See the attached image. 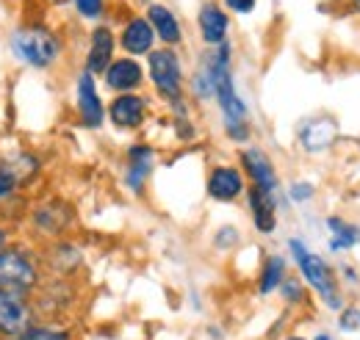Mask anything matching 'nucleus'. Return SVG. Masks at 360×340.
I'll list each match as a JSON object with an SVG mask.
<instances>
[{"mask_svg":"<svg viewBox=\"0 0 360 340\" xmlns=\"http://www.w3.org/2000/svg\"><path fill=\"white\" fill-rule=\"evenodd\" d=\"M200 58L205 61L214 78V103L219 105L227 141L247 144L252 138V122H250V108L241 100L236 89V78H233V44L225 42L217 47H205Z\"/></svg>","mask_w":360,"mask_h":340,"instance_id":"obj_1","label":"nucleus"},{"mask_svg":"<svg viewBox=\"0 0 360 340\" xmlns=\"http://www.w3.org/2000/svg\"><path fill=\"white\" fill-rule=\"evenodd\" d=\"M288 252H291V260L297 266V274L302 277V282L319 296V301L327 310L341 313L347 307V299H344V291H341V282H338L335 268L319 255V252H314L302 238H288Z\"/></svg>","mask_w":360,"mask_h":340,"instance_id":"obj_2","label":"nucleus"},{"mask_svg":"<svg viewBox=\"0 0 360 340\" xmlns=\"http://www.w3.org/2000/svg\"><path fill=\"white\" fill-rule=\"evenodd\" d=\"M8 50L11 55L31 70H53L61 55H64V42L61 37L47 28V25H22L17 31H11L8 37Z\"/></svg>","mask_w":360,"mask_h":340,"instance_id":"obj_3","label":"nucleus"},{"mask_svg":"<svg viewBox=\"0 0 360 340\" xmlns=\"http://www.w3.org/2000/svg\"><path fill=\"white\" fill-rule=\"evenodd\" d=\"M45 280L42 257L34 247L22 241H11L0 249V288L20 291V294H34Z\"/></svg>","mask_w":360,"mask_h":340,"instance_id":"obj_4","label":"nucleus"},{"mask_svg":"<svg viewBox=\"0 0 360 340\" xmlns=\"http://www.w3.org/2000/svg\"><path fill=\"white\" fill-rule=\"evenodd\" d=\"M144 70H147V81L167 105L186 97V70L175 47H155L147 55Z\"/></svg>","mask_w":360,"mask_h":340,"instance_id":"obj_5","label":"nucleus"},{"mask_svg":"<svg viewBox=\"0 0 360 340\" xmlns=\"http://www.w3.org/2000/svg\"><path fill=\"white\" fill-rule=\"evenodd\" d=\"M28 221H31L34 235H39L45 244H50V241L70 235V230L75 224V211L70 202L50 197L45 202H37L34 208H28Z\"/></svg>","mask_w":360,"mask_h":340,"instance_id":"obj_6","label":"nucleus"},{"mask_svg":"<svg viewBox=\"0 0 360 340\" xmlns=\"http://www.w3.org/2000/svg\"><path fill=\"white\" fill-rule=\"evenodd\" d=\"M37 321V310L28 294L0 288V340L17 338Z\"/></svg>","mask_w":360,"mask_h":340,"instance_id":"obj_7","label":"nucleus"},{"mask_svg":"<svg viewBox=\"0 0 360 340\" xmlns=\"http://www.w3.org/2000/svg\"><path fill=\"white\" fill-rule=\"evenodd\" d=\"M105 119L122 133H134V130L144 128V122L150 119V97L141 91L114 94L111 103L105 105Z\"/></svg>","mask_w":360,"mask_h":340,"instance_id":"obj_8","label":"nucleus"},{"mask_svg":"<svg viewBox=\"0 0 360 340\" xmlns=\"http://www.w3.org/2000/svg\"><path fill=\"white\" fill-rule=\"evenodd\" d=\"M75 114L86 130H100L105 125V103L97 89V78L81 70L75 78Z\"/></svg>","mask_w":360,"mask_h":340,"instance_id":"obj_9","label":"nucleus"},{"mask_svg":"<svg viewBox=\"0 0 360 340\" xmlns=\"http://www.w3.org/2000/svg\"><path fill=\"white\" fill-rule=\"evenodd\" d=\"M250 183L244 177L241 166L236 164H214L208 169V177H205V194L214 200V202H238L244 194H247Z\"/></svg>","mask_w":360,"mask_h":340,"instance_id":"obj_10","label":"nucleus"},{"mask_svg":"<svg viewBox=\"0 0 360 340\" xmlns=\"http://www.w3.org/2000/svg\"><path fill=\"white\" fill-rule=\"evenodd\" d=\"M39 257H42L45 277L72 280L84 266V249L70 238H58V241L45 244V252H39Z\"/></svg>","mask_w":360,"mask_h":340,"instance_id":"obj_11","label":"nucleus"},{"mask_svg":"<svg viewBox=\"0 0 360 340\" xmlns=\"http://www.w3.org/2000/svg\"><path fill=\"white\" fill-rule=\"evenodd\" d=\"M238 166H241L250 185H258L269 194H280V177H277V169H274L269 152L264 147H258V144L244 147L238 152Z\"/></svg>","mask_w":360,"mask_h":340,"instance_id":"obj_12","label":"nucleus"},{"mask_svg":"<svg viewBox=\"0 0 360 340\" xmlns=\"http://www.w3.org/2000/svg\"><path fill=\"white\" fill-rule=\"evenodd\" d=\"M155 147L153 144H147V141H136L128 147V152H125V174H122V183H125V188L136 194V197H141L144 194V188H147V180H150V174L155 169Z\"/></svg>","mask_w":360,"mask_h":340,"instance_id":"obj_13","label":"nucleus"},{"mask_svg":"<svg viewBox=\"0 0 360 340\" xmlns=\"http://www.w3.org/2000/svg\"><path fill=\"white\" fill-rule=\"evenodd\" d=\"M103 84L114 94H131V91H141V86L147 84V70L139 58L131 55H117L111 61V67L103 72Z\"/></svg>","mask_w":360,"mask_h":340,"instance_id":"obj_14","label":"nucleus"},{"mask_svg":"<svg viewBox=\"0 0 360 340\" xmlns=\"http://www.w3.org/2000/svg\"><path fill=\"white\" fill-rule=\"evenodd\" d=\"M117 34L111 31V25L97 22L89 34V47L84 55V70L91 72L94 78H103V72L111 67V61L117 58Z\"/></svg>","mask_w":360,"mask_h":340,"instance_id":"obj_15","label":"nucleus"},{"mask_svg":"<svg viewBox=\"0 0 360 340\" xmlns=\"http://www.w3.org/2000/svg\"><path fill=\"white\" fill-rule=\"evenodd\" d=\"M155 42H158V37H155V31H153V25L147 22L144 14H134L122 25V31L117 37V44H120L122 55H131V58H139V61L147 58L155 50Z\"/></svg>","mask_w":360,"mask_h":340,"instance_id":"obj_16","label":"nucleus"},{"mask_svg":"<svg viewBox=\"0 0 360 340\" xmlns=\"http://www.w3.org/2000/svg\"><path fill=\"white\" fill-rule=\"evenodd\" d=\"M247 208H250V218H252V227H255V233L258 235H274V230H277V197L280 194H269V191H264V188H258V185H250L247 188Z\"/></svg>","mask_w":360,"mask_h":340,"instance_id":"obj_17","label":"nucleus"},{"mask_svg":"<svg viewBox=\"0 0 360 340\" xmlns=\"http://www.w3.org/2000/svg\"><path fill=\"white\" fill-rule=\"evenodd\" d=\"M297 141L305 152L319 155V152H327L335 141H338V122L330 119V117H314V119H305L300 130H297Z\"/></svg>","mask_w":360,"mask_h":340,"instance_id":"obj_18","label":"nucleus"},{"mask_svg":"<svg viewBox=\"0 0 360 340\" xmlns=\"http://www.w3.org/2000/svg\"><path fill=\"white\" fill-rule=\"evenodd\" d=\"M197 31H200V39H202L205 47L225 44L227 34H230V17H227V11L219 3H214V0L202 3L200 11H197Z\"/></svg>","mask_w":360,"mask_h":340,"instance_id":"obj_19","label":"nucleus"},{"mask_svg":"<svg viewBox=\"0 0 360 340\" xmlns=\"http://www.w3.org/2000/svg\"><path fill=\"white\" fill-rule=\"evenodd\" d=\"M144 17L153 25L161 47H175L178 50L180 44H183V25H180L178 14L167 3H147Z\"/></svg>","mask_w":360,"mask_h":340,"instance_id":"obj_20","label":"nucleus"},{"mask_svg":"<svg viewBox=\"0 0 360 340\" xmlns=\"http://www.w3.org/2000/svg\"><path fill=\"white\" fill-rule=\"evenodd\" d=\"M0 169L17 180L20 191H28L31 183H37V177L42 174V158H39L37 152L17 150V152H11V155H6V158L0 161Z\"/></svg>","mask_w":360,"mask_h":340,"instance_id":"obj_21","label":"nucleus"},{"mask_svg":"<svg viewBox=\"0 0 360 340\" xmlns=\"http://www.w3.org/2000/svg\"><path fill=\"white\" fill-rule=\"evenodd\" d=\"M324 227H327V233H330L327 249H330L333 255H344V252L355 249L360 244V227L352 224V221H347L344 216H327Z\"/></svg>","mask_w":360,"mask_h":340,"instance_id":"obj_22","label":"nucleus"},{"mask_svg":"<svg viewBox=\"0 0 360 340\" xmlns=\"http://www.w3.org/2000/svg\"><path fill=\"white\" fill-rule=\"evenodd\" d=\"M288 277V260L283 255H266L261 271H258V296H271L277 294V288L283 285V280Z\"/></svg>","mask_w":360,"mask_h":340,"instance_id":"obj_23","label":"nucleus"},{"mask_svg":"<svg viewBox=\"0 0 360 340\" xmlns=\"http://www.w3.org/2000/svg\"><path fill=\"white\" fill-rule=\"evenodd\" d=\"M11 340H75V329L67 321H34Z\"/></svg>","mask_w":360,"mask_h":340,"instance_id":"obj_24","label":"nucleus"},{"mask_svg":"<svg viewBox=\"0 0 360 340\" xmlns=\"http://www.w3.org/2000/svg\"><path fill=\"white\" fill-rule=\"evenodd\" d=\"M277 294L283 299V304H288V307H302V304L308 301V285L302 282L300 274H288V277L283 280V285L277 288Z\"/></svg>","mask_w":360,"mask_h":340,"instance_id":"obj_25","label":"nucleus"},{"mask_svg":"<svg viewBox=\"0 0 360 340\" xmlns=\"http://www.w3.org/2000/svg\"><path fill=\"white\" fill-rule=\"evenodd\" d=\"M285 197H288V202H294V205H305V202H311L316 197V185L311 180H297V183H291V185L285 188Z\"/></svg>","mask_w":360,"mask_h":340,"instance_id":"obj_26","label":"nucleus"},{"mask_svg":"<svg viewBox=\"0 0 360 340\" xmlns=\"http://www.w3.org/2000/svg\"><path fill=\"white\" fill-rule=\"evenodd\" d=\"M72 6L78 11V17L89 20V22L103 20V14H105V0H72Z\"/></svg>","mask_w":360,"mask_h":340,"instance_id":"obj_27","label":"nucleus"},{"mask_svg":"<svg viewBox=\"0 0 360 340\" xmlns=\"http://www.w3.org/2000/svg\"><path fill=\"white\" fill-rule=\"evenodd\" d=\"M22 191H20V185H17V180L11 177V174H6V171L0 169V208L3 205H8L11 200H17Z\"/></svg>","mask_w":360,"mask_h":340,"instance_id":"obj_28","label":"nucleus"},{"mask_svg":"<svg viewBox=\"0 0 360 340\" xmlns=\"http://www.w3.org/2000/svg\"><path fill=\"white\" fill-rule=\"evenodd\" d=\"M238 241H241V235H238V230L236 227H219L217 230V235H214V244H217V249H222V252H230L233 247H238Z\"/></svg>","mask_w":360,"mask_h":340,"instance_id":"obj_29","label":"nucleus"},{"mask_svg":"<svg viewBox=\"0 0 360 340\" xmlns=\"http://www.w3.org/2000/svg\"><path fill=\"white\" fill-rule=\"evenodd\" d=\"M338 329H341V332H355V329H360V310L344 307V310L338 313Z\"/></svg>","mask_w":360,"mask_h":340,"instance_id":"obj_30","label":"nucleus"},{"mask_svg":"<svg viewBox=\"0 0 360 340\" xmlns=\"http://www.w3.org/2000/svg\"><path fill=\"white\" fill-rule=\"evenodd\" d=\"M258 6V0H222V8L233 11V14H252Z\"/></svg>","mask_w":360,"mask_h":340,"instance_id":"obj_31","label":"nucleus"},{"mask_svg":"<svg viewBox=\"0 0 360 340\" xmlns=\"http://www.w3.org/2000/svg\"><path fill=\"white\" fill-rule=\"evenodd\" d=\"M11 241H14V224L6 221V218H0V249L6 244H11Z\"/></svg>","mask_w":360,"mask_h":340,"instance_id":"obj_32","label":"nucleus"},{"mask_svg":"<svg viewBox=\"0 0 360 340\" xmlns=\"http://www.w3.org/2000/svg\"><path fill=\"white\" fill-rule=\"evenodd\" d=\"M341 274H344V282H352V285H358L360 282V274L355 266H349V263H341Z\"/></svg>","mask_w":360,"mask_h":340,"instance_id":"obj_33","label":"nucleus"},{"mask_svg":"<svg viewBox=\"0 0 360 340\" xmlns=\"http://www.w3.org/2000/svg\"><path fill=\"white\" fill-rule=\"evenodd\" d=\"M311 340H338L335 335H330V332H319V335H314Z\"/></svg>","mask_w":360,"mask_h":340,"instance_id":"obj_34","label":"nucleus"},{"mask_svg":"<svg viewBox=\"0 0 360 340\" xmlns=\"http://www.w3.org/2000/svg\"><path fill=\"white\" fill-rule=\"evenodd\" d=\"M280 340H311V338H302V335H285V338H280Z\"/></svg>","mask_w":360,"mask_h":340,"instance_id":"obj_35","label":"nucleus"},{"mask_svg":"<svg viewBox=\"0 0 360 340\" xmlns=\"http://www.w3.org/2000/svg\"><path fill=\"white\" fill-rule=\"evenodd\" d=\"M352 8H355V11L360 14V0H352Z\"/></svg>","mask_w":360,"mask_h":340,"instance_id":"obj_36","label":"nucleus"}]
</instances>
